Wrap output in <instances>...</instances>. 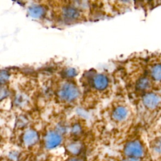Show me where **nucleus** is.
Instances as JSON below:
<instances>
[{
    "label": "nucleus",
    "instance_id": "4",
    "mask_svg": "<svg viewBox=\"0 0 161 161\" xmlns=\"http://www.w3.org/2000/svg\"><path fill=\"white\" fill-rule=\"evenodd\" d=\"M149 75L152 82L161 84V62H157L151 66Z\"/></svg>",
    "mask_w": 161,
    "mask_h": 161
},
{
    "label": "nucleus",
    "instance_id": "11",
    "mask_svg": "<svg viewBox=\"0 0 161 161\" xmlns=\"http://www.w3.org/2000/svg\"><path fill=\"white\" fill-rule=\"evenodd\" d=\"M67 150L72 154H78L81 150V145L78 143H74L68 146Z\"/></svg>",
    "mask_w": 161,
    "mask_h": 161
},
{
    "label": "nucleus",
    "instance_id": "1",
    "mask_svg": "<svg viewBox=\"0 0 161 161\" xmlns=\"http://www.w3.org/2000/svg\"><path fill=\"white\" fill-rule=\"evenodd\" d=\"M124 152L128 158L153 160L149 148L145 147L143 143L138 139L128 142L125 147Z\"/></svg>",
    "mask_w": 161,
    "mask_h": 161
},
{
    "label": "nucleus",
    "instance_id": "3",
    "mask_svg": "<svg viewBox=\"0 0 161 161\" xmlns=\"http://www.w3.org/2000/svg\"><path fill=\"white\" fill-rule=\"evenodd\" d=\"M78 95V91L75 86L71 84H67L63 86L60 92V97L66 101H72Z\"/></svg>",
    "mask_w": 161,
    "mask_h": 161
},
{
    "label": "nucleus",
    "instance_id": "12",
    "mask_svg": "<svg viewBox=\"0 0 161 161\" xmlns=\"http://www.w3.org/2000/svg\"><path fill=\"white\" fill-rule=\"evenodd\" d=\"M66 74L67 75V76H74L75 74H76V72L75 71L74 69H69L67 70L66 71Z\"/></svg>",
    "mask_w": 161,
    "mask_h": 161
},
{
    "label": "nucleus",
    "instance_id": "7",
    "mask_svg": "<svg viewBox=\"0 0 161 161\" xmlns=\"http://www.w3.org/2000/svg\"><path fill=\"white\" fill-rule=\"evenodd\" d=\"M38 140V135L33 130L26 131L23 136V141L25 145L30 146L35 144Z\"/></svg>",
    "mask_w": 161,
    "mask_h": 161
},
{
    "label": "nucleus",
    "instance_id": "10",
    "mask_svg": "<svg viewBox=\"0 0 161 161\" xmlns=\"http://www.w3.org/2000/svg\"><path fill=\"white\" fill-rule=\"evenodd\" d=\"M30 14L31 16L35 17V18H38L40 17L44 13V9L42 6H33L30 8L29 9Z\"/></svg>",
    "mask_w": 161,
    "mask_h": 161
},
{
    "label": "nucleus",
    "instance_id": "2",
    "mask_svg": "<svg viewBox=\"0 0 161 161\" xmlns=\"http://www.w3.org/2000/svg\"><path fill=\"white\" fill-rule=\"evenodd\" d=\"M142 102L147 109L157 111L161 106V95L157 92H148L143 96Z\"/></svg>",
    "mask_w": 161,
    "mask_h": 161
},
{
    "label": "nucleus",
    "instance_id": "5",
    "mask_svg": "<svg viewBox=\"0 0 161 161\" xmlns=\"http://www.w3.org/2000/svg\"><path fill=\"white\" fill-rule=\"evenodd\" d=\"M60 136L53 131L48 133L45 138V144L47 148H53L56 147L60 144Z\"/></svg>",
    "mask_w": 161,
    "mask_h": 161
},
{
    "label": "nucleus",
    "instance_id": "9",
    "mask_svg": "<svg viewBox=\"0 0 161 161\" xmlns=\"http://www.w3.org/2000/svg\"><path fill=\"white\" fill-rule=\"evenodd\" d=\"M64 16L69 19H74L79 16L78 11L73 8H70V7L66 8L64 10Z\"/></svg>",
    "mask_w": 161,
    "mask_h": 161
},
{
    "label": "nucleus",
    "instance_id": "8",
    "mask_svg": "<svg viewBox=\"0 0 161 161\" xmlns=\"http://www.w3.org/2000/svg\"><path fill=\"white\" fill-rule=\"evenodd\" d=\"M126 115L127 111L124 107L122 106L118 107L113 113V117L118 121L124 119L126 117Z\"/></svg>",
    "mask_w": 161,
    "mask_h": 161
},
{
    "label": "nucleus",
    "instance_id": "14",
    "mask_svg": "<svg viewBox=\"0 0 161 161\" xmlns=\"http://www.w3.org/2000/svg\"><path fill=\"white\" fill-rule=\"evenodd\" d=\"M67 161H80V160L77 159V158H71V159H69Z\"/></svg>",
    "mask_w": 161,
    "mask_h": 161
},
{
    "label": "nucleus",
    "instance_id": "13",
    "mask_svg": "<svg viewBox=\"0 0 161 161\" xmlns=\"http://www.w3.org/2000/svg\"><path fill=\"white\" fill-rule=\"evenodd\" d=\"M72 132L74 133V134H78L79 132H80V127L77 125L75 126L73 129H72Z\"/></svg>",
    "mask_w": 161,
    "mask_h": 161
},
{
    "label": "nucleus",
    "instance_id": "6",
    "mask_svg": "<svg viewBox=\"0 0 161 161\" xmlns=\"http://www.w3.org/2000/svg\"><path fill=\"white\" fill-rule=\"evenodd\" d=\"M92 82H93V85L94 86V87L96 89H99V90L105 89L108 83V80L106 77H105L103 75H96L94 77Z\"/></svg>",
    "mask_w": 161,
    "mask_h": 161
}]
</instances>
